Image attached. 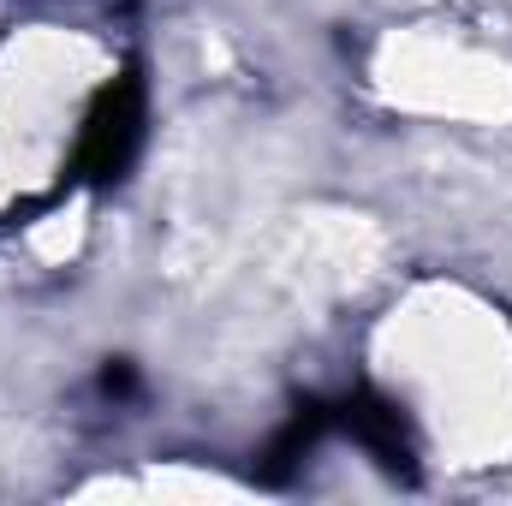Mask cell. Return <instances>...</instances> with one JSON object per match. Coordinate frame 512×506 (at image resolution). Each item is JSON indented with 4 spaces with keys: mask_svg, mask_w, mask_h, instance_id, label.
<instances>
[{
    "mask_svg": "<svg viewBox=\"0 0 512 506\" xmlns=\"http://www.w3.org/2000/svg\"><path fill=\"white\" fill-rule=\"evenodd\" d=\"M137 137H143V84H137V78H120V84H108V90L96 96V108H90V120H84L78 173L96 179V185L120 179L126 161H131V149H137Z\"/></svg>",
    "mask_w": 512,
    "mask_h": 506,
    "instance_id": "1",
    "label": "cell"
},
{
    "mask_svg": "<svg viewBox=\"0 0 512 506\" xmlns=\"http://www.w3.org/2000/svg\"><path fill=\"white\" fill-rule=\"evenodd\" d=\"M334 423H340L346 435H358V447L376 453L382 471H393V477H417L411 435H405V423H399V411H393L387 399H376V393H346V399L334 405Z\"/></svg>",
    "mask_w": 512,
    "mask_h": 506,
    "instance_id": "2",
    "label": "cell"
},
{
    "mask_svg": "<svg viewBox=\"0 0 512 506\" xmlns=\"http://www.w3.org/2000/svg\"><path fill=\"white\" fill-rule=\"evenodd\" d=\"M102 393H108V399H131V393H137V370H131L126 358H114V364L102 370Z\"/></svg>",
    "mask_w": 512,
    "mask_h": 506,
    "instance_id": "3",
    "label": "cell"
}]
</instances>
